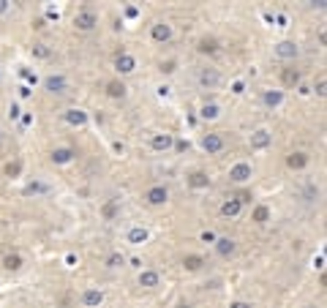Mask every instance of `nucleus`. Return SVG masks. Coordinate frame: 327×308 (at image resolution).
<instances>
[{
  "instance_id": "f257e3e1",
  "label": "nucleus",
  "mask_w": 327,
  "mask_h": 308,
  "mask_svg": "<svg viewBox=\"0 0 327 308\" xmlns=\"http://www.w3.org/2000/svg\"><path fill=\"white\" fill-rule=\"evenodd\" d=\"M96 25H98V14H96L93 9L77 11V17H74V28H77V30L90 33V30H96Z\"/></svg>"
},
{
  "instance_id": "f03ea898",
  "label": "nucleus",
  "mask_w": 327,
  "mask_h": 308,
  "mask_svg": "<svg viewBox=\"0 0 327 308\" xmlns=\"http://www.w3.org/2000/svg\"><path fill=\"white\" fill-rule=\"evenodd\" d=\"M145 202L150 207H164L169 202V189H166V186H150V189L145 191Z\"/></svg>"
},
{
  "instance_id": "7ed1b4c3",
  "label": "nucleus",
  "mask_w": 327,
  "mask_h": 308,
  "mask_svg": "<svg viewBox=\"0 0 327 308\" xmlns=\"http://www.w3.org/2000/svg\"><path fill=\"white\" fill-rule=\"evenodd\" d=\"M197 82H199V88H202V90H216L218 85H221V74H218L216 69H199Z\"/></svg>"
},
{
  "instance_id": "20e7f679",
  "label": "nucleus",
  "mask_w": 327,
  "mask_h": 308,
  "mask_svg": "<svg viewBox=\"0 0 327 308\" xmlns=\"http://www.w3.org/2000/svg\"><path fill=\"white\" fill-rule=\"evenodd\" d=\"M44 90L52 93V96H63V93L69 90V79H66L63 74H49V77L44 79Z\"/></svg>"
},
{
  "instance_id": "39448f33",
  "label": "nucleus",
  "mask_w": 327,
  "mask_h": 308,
  "mask_svg": "<svg viewBox=\"0 0 327 308\" xmlns=\"http://www.w3.org/2000/svg\"><path fill=\"white\" fill-rule=\"evenodd\" d=\"M213 249H216V254L221 259H232L237 254V240H232V237H216Z\"/></svg>"
},
{
  "instance_id": "423d86ee",
  "label": "nucleus",
  "mask_w": 327,
  "mask_h": 308,
  "mask_svg": "<svg viewBox=\"0 0 327 308\" xmlns=\"http://www.w3.org/2000/svg\"><path fill=\"white\" fill-rule=\"evenodd\" d=\"M251 175H253V166L248 161H237V164H232V169H229L232 183H245V180H251Z\"/></svg>"
},
{
  "instance_id": "0eeeda50",
  "label": "nucleus",
  "mask_w": 327,
  "mask_h": 308,
  "mask_svg": "<svg viewBox=\"0 0 327 308\" xmlns=\"http://www.w3.org/2000/svg\"><path fill=\"white\" fill-rule=\"evenodd\" d=\"M224 137L221 134H205L202 137V150L208 153V156H218V153L224 150Z\"/></svg>"
},
{
  "instance_id": "6e6552de",
  "label": "nucleus",
  "mask_w": 327,
  "mask_h": 308,
  "mask_svg": "<svg viewBox=\"0 0 327 308\" xmlns=\"http://www.w3.org/2000/svg\"><path fill=\"white\" fill-rule=\"evenodd\" d=\"M248 145H251V150H268V147L273 145V134L268 129H256L251 134Z\"/></svg>"
},
{
  "instance_id": "1a4fd4ad",
  "label": "nucleus",
  "mask_w": 327,
  "mask_h": 308,
  "mask_svg": "<svg viewBox=\"0 0 327 308\" xmlns=\"http://www.w3.org/2000/svg\"><path fill=\"white\" fill-rule=\"evenodd\" d=\"M63 120H66V123H69V126H77V129H82V126H88V112H85V109H79V106H71V109H66L63 112Z\"/></svg>"
},
{
  "instance_id": "9d476101",
  "label": "nucleus",
  "mask_w": 327,
  "mask_h": 308,
  "mask_svg": "<svg viewBox=\"0 0 327 308\" xmlns=\"http://www.w3.org/2000/svg\"><path fill=\"white\" fill-rule=\"evenodd\" d=\"M300 55V46L295 41H278L276 44V57L278 60H297Z\"/></svg>"
},
{
  "instance_id": "9b49d317",
  "label": "nucleus",
  "mask_w": 327,
  "mask_h": 308,
  "mask_svg": "<svg viewBox=\"0 0 327 308\" xmlns=\"http://www.w3.org/2000/svg\"><path fill=\"white\" fill-rule=\"evenodd\" d=\"M115 69H117V74H134L137 71V57L134 55H128V52H120V55L115 57Z\"/></svg>"
},
{
  "instance_id": "f8f14e48",
  "label": "nucleus",
  "mask_w": 327,
  "mask_h": 308,
  "mask_svg": "<svg viewBox=\"0 0 327 308\" xmlns=\"http://www.w3.org/2000/svg\"><path fill=\"white\" fill-rule=\"evenodd\" d=\"M150 147L156 153H166V150L175 147V137H172V134H153V137H150Z\"/></svg>"
},
{
  "instance_id": "ddd939ff",
  "label": "nucleus",
  "mask_w": 327,
  "mask_h": 308,
  "mask_svg": "<svg viewBox=\"0 0 327 308\" xmlns=\"http://www.w3.org/2000/svg\"><path fill=\"white\" fill-rule=\"evenodd\" d=\"M137 284L142 286V289H156V286L161 284V273L158 270H139Z\"/></svg>"
},
{
  "instance_id": "4468645a",
  "label": "nucleus",
  "mask_w": 327,
  "mask_h": 308,
  "mask_svg": "<svg viewBox=\"0 0 327 308\" xmlns=\"http://www.w3.org/2000/svg\"><path fill=\"white\" fill-rule=\"evenodd\" d=\"M74 156H77V150H74V147H55V150L49 153L52 164H57V166L71 164V161H74Z\"/></svg>"
},
{
  "instance_id": "2eb2a0df",
  "label": "nucleus",
  "mask_w": 327,
  "mask_h": 308,
  "mask_svg": "<svg viewBox=\"0 0 327 308\" xmlns=\"http://www.w3.org/2000/svg\"><path fill=\"white\" fill-rule=\"evenodd\" d=\"M150 38H153V41H158V44L172 41V25L169 22H156L150 28Z\"/></svg>"
},
{
  "instance_id": "dca6fc26",
  "label": "nucleus",
  "mask_w": 327,
  "mask_h": 308,
  "mask_svg": "<svg viewBox=\"0 0 327 308\" xmlns=\"http://www.w3.org/2000/svg\"><path fill=\"white\" fill-rule=\"evenodd\" d=\"M308 161H311V156H308V153H303V150H295V153H289V156H286V166H289V169H295V172L305 169Z\"/></svg>"
},
{
  "instance_id": "f3484780",
  "label": "nucleus",
  "mask_w": 327,
  "mask_h": 308,
  "mask_svg": "<svg viewBox=\"0 0 327 308\" xmlns=\"http://www.w3.org/2000/svg\"><path fill=\"white\" fill-rule=\"evenodd\" d=\"M240 213H243V202H240L237 197H229V199L221 205V216H224V218H237Z\"/></svg>"
},
{
  "instance_id": "a211bd4d",
  "label": "nucleus",
  "mask_w": 327,
  "mask_h": 308,
  "mask_svg": "<svg viewBox=\"0 0 327 308\" xmlns=\"http://www.w3.org/2000/svg\"><path fill=\"white\" fill-rule=\"evenodd\" d=\"M205 265H208V262H205L202 254H185V257H183V270H188V273L202 270Z\"/></svg>"
},
{
  "instance_id": "6ab92c4d",
  "label": "nucleus",
  "mask_w": 327,
  "mask_h": 308,
  "mask_svg": "<svg viewBox=\"0 0 327 308\" xmlns=\"http://www.w3.org/2000/svg\"><path fill=\"white\" fill-rule=\"evenodd\" d=\"M104 303V292L101 289H85L82 292V305L85 308H98Z\"/></svg>"
},
{
  "instance_id": "aec40b11",
  "label": "nucleus",
  "mask_w": 327,
  "mask_h": 308,
  "mask_svg": "<svg viewBox=\"0 0 327 308\" xmlns=\"http://www.w3.org/2000/svg\"><path fill=\"white\" fill-rule=\"evenodd\" d=\"M188 186H191L193 191H202V189H208V186H210V177H208V172H202V169L191 172V175H188Z\"/></svg>"
},
{
  "instance_id": "412c9836",
  "label": "nucleus",
  "mask_w": 327,
  "mask_h": 308,
  "mask_svg": "<svg viewBox=\"0 0 327 308\" xmlns=\"http://www.w3.org/2000/svg\"><path fill=\"white\" fill-rule=\"evenodd\" d=\"M199 117H202V120H218V117H221V106H218L216 101L202 104V106H199Z\"/></svg>"
},
{
  "instance_id": "4be33fe9",
  "label": "nucleus",
  "mask_w": 327,
  "mask_h": 308,
  "mask_svg": "<svg viewBox=\"0 0 327 308\" xmlns=\"http://www.w3.org/2000/svg\"><path fill=\"white\" fill-rule=\"evenodd\" d=\"M262 104L270 106V109L281 106V104H284V90H265V93H262Z\"/></svg>"
},
{
  "instance_id": "5701e85b",
  "label": "nucleus",
  "mask_w": 327,
  "mask_h": 308,
  "mask_svg": "<svg viewBox=\"0 0 327 308\" xmlns=\"http://www.w3.org/2000/svg\"><path fill=\"white\" fill-rule=\"evenodd\" d=\"M148 237H150V232L145 229V226H131V229H128V243H131V245L148 243Z\"/></svg>"
},
{
  "instance_id": "b1692460",
  "label": "nucleus",
  "mask_w": 327,
  "mask_h": 308,
  "mask_svg": "<svg viewBox=\"0 0 327 308\" xmlns=\"http://www.w3.org/2000/svg\"><path fill=\"white\" fill-rule=\"evenodd\" d=\"M218 49H221V46H218L216 38H199V41H197V52H199V55H216Z\"/></svg>"
},
{
  "instance_id": "393cba45",
  "label": "nucleus",
  "mask_w": 327,
  "mask_h": 308,
  "mask_svg": "<svg viewBox=\"0 0 327 308\" xmlns=\"http://www.w3.org/2000/svg\"><path fill=\"white\" fill-rule=\"evenodd\" d=\"M300 79H303L300 69H284L281 71V82L286 85V88H295V85H300Z\"/></svg>"
},
{
  "instance_id": "a878e982",
  "label": "nucleus",
  "mask_w": 327,
  "mask_h": 308,
  "mask_svg": "<svg viewBox=\"0 0 327 308\" xmlns=\"http://www.w3.org/2000/svg\"><path fill=\"white\" fill-rule=\"evenodd\" d=\"M125 85L120 82V79H112V82H106V96L109 98H125Z\"/></svg>"
},
{
  "instance_id": "bb28decb",
  "label": "nucleus",
  "mask_w": 327,
  "mask_h": 308,
  "mask_svg": "<svg viewBox=\"0 0 327 308\" xmlns=\"http://www.w3.org/2000/svg\"><path fill=\"white\" fill-rule=\"evenodd\" d=\"M251 221H253V224H268V221H270V207L268 205H256L251 210Z\"/></svg>"
},
{
  "instance_id": "cd10ccee",
  "label": "nucleus",
  "mask_w": 327,
  "mask_h": 308,
  "mask_svg": "<svg viewBox=\"0 0 327 308\" xmlns=\"http://www.w3.org/2000/svg\"><path fill=\"white\" fill-rule=\"evenodd\" d=\"M22 257H19V254H6V257H3V267H6V270H9V273H17V270H22Z\"/></svg>"
},
{
  "instance_id": "c85d7f7f",
  "label": "nucleus",
  "mask_w": 327,
  "mask_h": 308,
  "mask_svg": "<svg viewBox=\"0 0 327 308\" xmlns=\"http://www.w3.org/2000/svg\"><path fill=\"white\" fill-rule=\"evenodd\" d=\"M101 216H104V221H115V218L120 216V205L115 202V199L104 202V205H101Z\"/></svg>"
},
{
  "instance_id": "c756f323",
  "label": "nucleus",
  "mask_w": 327,
  "mask_h": 308,
  "mask_svg": "<svg viewBox=\"0 0 327 308\" xmlns=\"http://www.w3.org/2000/svg\"><path fill=\"white\" fill-rule=\"evenodd\" d=\"M3 172H6V177H19L22 175V161H19V158L17 161H9L3 166Z\"/></svg>"
},
{
  "instance_id": "7c9ffc66",
  "label": "nucleus",
  "mask_w": 327,
  "mask_h": 308,
  "mask_svg": "<svg viewBox=\"0 0 327 308\" xmlns=\"http://www.w3.org/2000/svg\"><path fill=\"white\" fill-rule=\"evenodd\" d=\"M123 262H125L123 254H109V257H106V267H112V270H115V267H123Z\"/></svg>"
},
{
  "instance_id": "2f4dec72",
  "label": "nucleus",
  "mask_w": 327,
  "mask_h": 308,
  "mask_svg": "<svg viewBox=\"0 0 327 308\" xmlns=\"http://www.w3.org/2000/svg\"><path fill=\"white\" fill-rule=\"evenodd\" d=\"M33 55L36 57H49V49H46V44H33Z\"/></svg>"
},
{
  "instance_id": "473e14b6",
  "label": "nucleus",
  "mask_w": 327,
  "mask_h": 308,
  "mask_svg": "<svg viewBox=\"0 0 327 308\" xmlns=\"http://www.w3.org/2000/svg\"><path fill=\"white\" fill-rule=\"evenodd\" d=\"M44 191H46V186H41V183H30L25 189V194H44Z\"/></svg>"
},
{
  "instance_id": "72a5a7b5",
  "label": "nucleus",
  "mask_w": 327,
  "mask_h": 308,
  "mask_svg": "<svg viewBox=\"0 0 327 308\" xmlns=\"http://www.w3.org/2000/svg\"><path fill=\"white\" fill-rule=\"evenodd\" d=\"M175 69H177V63H175V60H164V63H161V74H172Z\"/></svg>"
},
{
  "instance_id": "f704fd0d",
  "label": "nucleus",
  "mask_w": 327,
  "mask_h": 308,
  "mask_svg": "<svg viewBox=\"0 0 327 308\" xmlns=\"http://www.w3.org/2000/svg\"><path fill=\"white\" fill-rule=\"evenodd\" d=\"M9 117H11V120H19V117H22V109H19V104H11V106H9Z\"/></svg>"
},
{
  "instance_id": "c9c22d12",
  "label": "nucleus",
  "mask_w": 327,
  "mask_h": 308,
  "mask_svg": "<svg viewBox=\"0 0 327 308\" xmlns=\"http://www.w3.org/2000/svg\"><path fill=\"white\" fill-rule=\"evenodd\" d=\"M229 308H256V305L248 303V300H235V303H229Z\"/></svg>"
},
{
  "instance_id": "e433bc0d",
  "label": "nucleus",
  "mask_w": 327,
  "mask_h": 308,
  "mask_svg": "<svg viewBox=\"0 0 327 308\" xmlns=\"http://www.w3.org/2000/svg\"><path fill=\"white\" fill-rule=\"evenodd\" d=\"M216 232H202V240H205V243H216Z\"/></svg>"
},
{
  "instance_id": "4c0bfd02",
  "label": "nucleus",
  "mask_w": 327,
  "mask_h": 308,
  "mask_svg": "<svg viewBox=\"0 0 327 308\" xmlns=\"http://www.w3.org/2000/svg\"><path fill=\"white\" fill-rule=\"evenodd\" d=\"M316 93H319V96H324V77L316 82Z\"/></svg>"
},
{
  "instance_id": "58836bf2",
  "label": "nucleus",
  "mask_w": 327,
  "mask_h": 308,
  "mask_svg": "<svg viewBox=\"0 0 327 308\" xmlns=\"http://www.w3.org/2000/svg\"><path fill=\"white\" fill-rule=\"evenodd\" d=\"M175 150H188V142H183V139H180V142H175Z\"/></svg>"
},
{
  "instance_id": "ea45409f",
  "label": "nucleus",
  "mask_w": 327,
  "mask_h": 308,
  "mask_svg": "<svg viewBox=\"0 0 327 308\" xmlns=\"http://www.w3.org/2000/svg\"><path fill=\"white\" fill-rule=\"evenodd\" d=\"M9 6H11L9 0H0V14H6V11H9Z\"/></svg>"
},
{
  "instance_id": "a19ab883",
  "label": "nucleus",
  "mask_w": 327,
  "mask_h": 308,
  "mask_svg": "<svg viewBox=\"0 0 327 308\" xmlns=\"http://www.w3.org/2000/svg\"><path fill=\"white\" fill-rule=\"evenodd\" d=\"M177 308H191V305H177Z\"/></svg>"
},
{
  "instance_id": "79ce46f5",
  "label": "nucleus",
  "mask_w": 327,
  "mask_h": 308,
  "mask_svg": "<svg viewBox=\"0 0 327 308\" xmlns=\"http://www.w3.org/2000/svg\"><path fill=\"white\" fill-rule=\"evenodd\" d=\"M0 139H3V131H0Z\"/></svg>"
},
{
  "instance_id": "37998d69",
  "label": "nucleus",
  "mask_w": 327,
  "mask_h": 308,
  "mask_svg": "<svg viewBox=\"0 0 327 308\" xmlns=\"http://www.w3.org/2000/svg\"><path fill=\"white\" fill-rule=\"evenodd\" d=\"M303 308H311V305H303Z\"/></svg>"
}]
</instances>
